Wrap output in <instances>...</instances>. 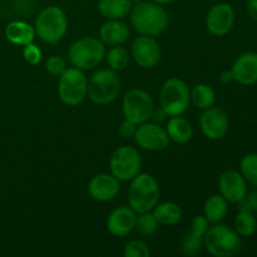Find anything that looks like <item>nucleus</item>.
<instances>
[{"label":"nucleus","instance_id":"1","mask_svg":"<svg viewBox=\"0 0 257 257\" xmlns=\"http://www.w3.org/2000/svg\"><path fill=\"white\" fill-rule=\"evenodd\" d=\"M130 14L131 23L136 32L148 37H155L165 32L170 22L165 8L155 2L137 3Z\"/></svg>","mask_w":257,"mask_h":257},{"label":"nucleus","instance_id":"2","mask_svg":"<svg viewBox=\"0 0 257 257\" xmlns=\"http://www.w3.org/2000/svg\"><path fill=\"white\" fill-rule=\"evenodd\" d=\"M160 200L157 181L148 173H138L132 180L128 190V205L136 213L153 210Z\"/></svg>","mask_w":257,"mask_h":257},{"label":"nucleus","instance_id":"3","mask_svg":"<svg viewBox=\"0 0 257 257\" xmlns=\"http://www.w3.org/2000/svg\"><path fill=\"white\" fill-rule=\"evenodd\" d=\"M206 250L215 257H232L240 253L242 248L241 236L232 228L225 225L208 227L203 236Z\"/></svg>","mask_w":257,"mask_h":257},{"label":"nucleus","instance_id":"4","mask_svg":"<svg viewBox=\"0 0 257 257\" xmlns=\"http://www.w3.org/2000/svg\"><path fill=\"white\" fill-rule=\"evenodd\" d=\"M68 29V20L64 10L59 7H47L38 14L34 30L40 40L57 44L63 39Z\"/></svg>","mask_w":257,"mask_h":257},{"label":"nucleus","instance_id":"5","mask_svg":"<svg viewBox=\"0 0 257 257\" xmlns=\"http://www.w3.org/2000/svg\"><path fill=\"white\" fill-rule=\"evenodd\" d=\"M70 63L80 70L93 69L105 57V45L97 38L85 37L75 40L68 50Z\"/></svg>","mask_w":257,"mask_h":257},{"label":"nucleus","instance_id":"6","mask_svg":"<svg viewBox=\"0 0 257 257\" xmlns=\"http://www.w3.org/2000/svg\"><path fill=\"white\" fill-rule=\"evenodd\" d=\"M191 103V92L187 84L178 78L166 80L161 88L160 104L170 117L182 115Z\"/></svg>","mask_w":257,"mask_h":257},{"label":"nucleus","instance_id":"7","mask_svg":"<svg viewBox=\"0 0 257 257\" xmlns=\"http://www.w3.org/2000/svg\"><path fill=\"white\" fill-rule=\"evenodd\" d=\"M119 90V77L113 69L98 70L88 80L87 95L95 104H109L118 97Z\"/></svg>","mask_w":257,"mask_h":257},{"label":"nucleus","instance_id":"8","mask_svg":"<svg viewBox=\"0 0 257 257\" xmlns=\"http://www.w3.org/2000/svg\"><path fill=\"white\" fill-rule=\"evenodd\" d=\"M58 94L64 104L75 107L84 100L88 94V79L78 68H67L59 77Z\"/></svg>","mask_w":257,"mask_h":257},{"label":"nucleus","instance_id":"9","mask_svg":"<svg viewBox=\"0 0 257 257\" xmlns=\"http://www.w3.org/2000/svg\"><path fill=\"white\" fill-rule=\"evenodd\" d=\"M152 97L142 89H131L123 98V113L125 119L135 124H142L148 122L153 113Z\"/></svg>","mask_w":257,"mask_h":257},{"label":"nucleus","instance_id":"10","mask_svg":"<svg viewBox=\"0 0 257 257\" xmlns=\"http://www.w3.org/2000/svg\"><path fill=\"white\" fill-rule=\"evenodd\" d=\"M112 175L119 181H132L140 173L141 156L135 147L122 146L113 152L109 161Z\"/></svg>","mask_w":257,"mask_h":257},{"label":"nucleus","instance_id":"11","mask_svg":"<svg viewBox=\"0 0 257 257\" xmlns=\"http://www.w3.org/2000/svg\"><path fill=\"white\" fill-rule=\"evenodd\" d=\"M133 137L141 148L147 151H162L167 148L170 143L167 131L156 123L146 122L138 124Z\"/></svg>","mask_w":257,"mask_h":257},{"label":"nucleus","instance_id":"12","mask_svg":"<svg viewBox=\"0 0 257 257\" xmlns=\"http://www.w3.org/2000/svg\"><path fill=\"white\" fill-rule=\"evenodd\" d=\"M131 55L140 67L153 68L161 59V48L158 43L148 35L138 37L131 45Z\"/></svg>","mask_w":257,"mask_h":257},{"label":"nucleus","instance_id":"13","mask_svg":"<svg viewBox=\"0 0 257 257\" xmlns=\"http://www.w3.org/2000/svg\"><path fill=\"white\" fill-rule=\"evenodd\" d=\"M235 24V12L227 3H218L213 5L206 18V25L210 33L217 37L227 34Z\"/></svg>","mask_w":257,"mask_h":257},{"label":"nucleus","instance_id":"14","mask_svg":"<svg viewBox=\"0 0 257 257\" xmlns=\"http://www.w3.org/2000/svg\"><path fill=\"white\" fill-rule=\"evenodd\" d=\"M201 130L210 140H220L228 131V117L220 108H208L200 118Z\"/></svg>","mask_w":257,"mask_h":257},{"label":"nucleus","instance_id":"15","mask_svg":"<svg viewBox=\"0 0 257 257\" xmlns=\"http://www.w3.org/2000/svg\"><path fill=\"white\" fill-rule=\"evenodd\" d=\"M218 188L228 202L238 203L247 196L245 178L236 171H225L218 180Z\"/></svg>","mask_w":257,"mask_h":257},{"label":"nucleus","instance_id":"16","mask_svg":"<svg viewBox=\"0 0 257 257\" xmlns=\"http://www.w3.org/2000/svg\"><path fill=\"white\" fill-rule=\"evenodd\" d=\"M89 195L93 200L99 202H107L117 197L120 191V183L115 176L108 173H99L89 182L88 186Z\"/></svg>","mask_w":257,"mask_h":257},{"label":"nucleus","instance_id":"17","mask_svg":"<svg viewBox=\"0 0 257 257\" xmlns=\"http://www.w3.org/2000/svg\"><path fill=\"white\" fill-rule=\"evenodd\" d=\"M136 212L131 207H118L109 215L107 221L108 231L113 236L124 237L136 227Z\"/></svg>","mask_w":257,"mask_h":257},{"label":"nucleus","instance_id":"18","mask_svg":"<svg viewBox=\"0 0 257 257\" xmlns=\"http://www.w3.org/2000/svg\"><path fill=\"white\" fill-rule=\"evenodd\" d=\"M233 79L242 85L257 83V53L248 52L240 55L232 65Z\"/></svg>","mask_w":257,"mask_h":257},{"label":"nucleus","instance_id":"19","mask_svg":"<svg viewBox=\"0 0 257 257\" xmlns=\"http://www.w3.org/2000/svg\"><path fill=\"white\" fill-rule=\"evenodd\" d=\"M100 40L104 45H120L130 38V28L119 19H109L100 28Z\"/></svg>","mask_w":257,"mask_h":257},{"label":"nucleus","instance_id":"20","mask_svg":"<svg viewBox=\"0 0 257 257\" xmlns=\"http://www.w3.org/2000/svg\"><path fill=\"white\" fill-rule=\"evenodd\" d=\"M5 37L10 43L17 45H27L33 43L35 37V30L28 23L22 20H15L9 23L5 28Z\"/></svg>","mask_w":257,"mask_h":257},{"label":"nucleus","instance_id":"21","mask_svg":"<svg viewBox=\"0 0 257 257\" xmlns=\"http://www.w3.org/2000/svg\"><path fill=\"white\" fill-rule=\"evenodd\" d=\"M167 135L170 140L176 143H186L192 138L193 130L191 123L185 118H181L180 115L172 117L167 123Z\"/></svg>","mask_w":257,"mask_h":257},{"label":"nucleus","instance_id":"22","mask_svg":"<svg viewBox=\"0 0 257 257\" xmlns=\"http://www.w3.org/2000/svg\"><path fill=\"white\" fill-rule=\"evenodd\" d=\"M98 8L107 19H123L132 10V0H99Z\"/></svg>","mask_w":257,"mask_h":257},{"label":"nucleus","instance_id":"23","mask_svg":"<svg viewBox=\"0 0 257 257\" xmlns=\"http://www.w3.org/2000/svg\"><path fill=\"white\" fill-rule=\"evenodd\" d=\"M152 213L157 222L163 226L175 225L182 217L181 207L175 202H163L161 205H156Z\"/></svg>","mask_w":257,"mask_h":257},{"label":"nucleus","instance_id":"24","mask_svg":"<svg viewBox=\"0 0 257 257\" xmlns=\"http://www.w3.org/2000/svg\"><path fill=\"white\" fill-rule=\"evenodd\" d=\"M203 211H205V217L211 223H218L227 215V201L222 195L211 196L206 201Z\"/></svg>","mask_w":257,"mask_h":257},{"label":"nucleus","instance_id":"25","mask_svg":"<svg viewBox=\"0 0 257 257\" xmlns=\"http://www.w3.org/2000/svg\"><path fill=\"white\" fill-rule=\"evenodd\" d=\"M191 100L200 109H208L215 104L216 94L207 84H198L191 92Z\"/></svg>","mask_w":257,"mask_h":257},{"label":"nucleus","instance_id":"26","mask_svg":"<svg viewBox=\"0 0 257 257\" xmlns=\"http://www.w3.org/2000/svg\"><path fill=\"white\" fill-rule=\"evenodd\" d=\"M257 230L255 216L248 211H240L235 218V231L242 237L252 236Z\"/></svg>","mask_w":257,"mask_h":257},{"label":"nucleus","instance_id":"27","mask_svg":"<svg viewBox=\"0 0 257 257\" xmlns=\"http://www.w3.org/2000/svg\"><path fill=\"white\" fill-rule=\"evenodd\" d=\"M105 57H107L108 65L114 72L123 70L127 67L128 63H130V53H128V50L125 48L120 47V45L113 47Z\"/></svg>","mask_w":257,"mask_h":257},{"label":"nucleus","instance_id":"28","mask_svg":"<svg viewBox=\"0 0 257 257\" xmlns=\"http://www.w3.org/2000/svg\"><path fill=\"white\" fill-rule=\"evenodd\" d=\"M138 215L140 216L136 218V230L143 236L153 235L157 231L158 225H160L155 216H153V213L148 211V212L138 213Z\"/></svg>","mask_w":257,"mask_h":257},{"label":"nucleus","instance_id":"29","mask_svg":"<svg viewBox=\"0 0 257 257\" xmlns=\"http://www.w3.org/2000/svg\"><path fill=\"white\" fill-rule=\"evenodd\" d=\"M243 177L257 187V153H250L242 158L240 163Z\"/></svg>","mask_w":257,"mask_h":257},{"label":"nucleus","instance_id":"30","mask_svg":"<svg viewBox=\"0 0 257 257\" xmlns=\"http://www.w3.org/2000/svg\"><path fill=\"white\" fill-rule=\"evenodd\" d=\"M202 245L203 237H200L190 231L183 236L182 242H181V252L185 256H195L196 253L200 252Z\"/></svg>","mask_w":257,"mask_h":257},{"label":"nucleus","instance_id":"31","mask_svg":"<svg viewBox=\"0 0 257 257\" xmlns=\"http://www.w3.org/2000/svg\"><path fill=\"white\" fill-rule=\"evenodd\" d=\"M123 253H124L125 257H150L151 255L147 245L138 240H133L128 242L125 245Z\"/></svg>","mask_w":257,"mask_h":257},{"label":"nucleus","instance_id":"32","mask_svg":"<svg viewBox=\"0 0 257 257\" xmlns=\"http://www.w3.org/2000/svg\"><path fill=\"white\" fill-rule=\"evenodd\" d=\"M45 69L53 77H60L67 70V64H65V60L62 57H59V55H52L47 60V63H45Z\"/></svg>","mask_w":257,"mask_h":257},{"label":"nucleus","instance_id":"33","mask_svg":"<svg viewBox=\"0 0 257 257\" xmlns=\"http://www.w3.org/2000/svg\"><path fill=\"white\" fill-rule=\"evenodd\" d=\"M23 57H24V59L27 60L29 64L37 65L38 63L42 60V52H40V49L37 47V45H34L33 43H30V44L24 45Z\"/></svg>","mask_w":257,"mask_h":257},{"label":"nucleus","instance_id":"34","mask_svg":"<svg viewBox=\"0 0 257 257\" xmlns=\"http://www.w3.org/2000/svg\"><path fill=\"white\" fill-rule=\"evenodd\" d=\"M208 227H210V221H208L205 216H196L192 220V222H191V232L200 236V237H203V236H205Z\"/></svg>","mask_w":257,"mask_h":257},{"label":"nucleus","instance_id":"35","mask_svg":"<svg viewBox=\"0 0 257 257\" xmlns=\"http://www.w3.org/2000/svg\"><path fill=\"white\" fill-rule=\"evenodd\" d=\"M240 211H257V193H251L250 197L246 196L240 202Z\"/></svg>","mask_w":257,"mask_h":257},{"label":"nucleus","instance_id":"36","mask_svg":"<svg viewBox=\"0 0 257 257\" xmlns=\"http://www.w3.org/2000/svg\"><path fill=\"white\" fill-rule=\"evenodd\" d=\"M136 130H137V124H135V123L128 119L120 123L119 125V133L123 138H132L135 136Z\"/></svg>","mask_w":257,"mask_h":257},{"label":"nucleus","instance_id":"37","mask_svg":"<svg viewBox=\"0 0 257 257\" xmlns=\"http://www.w3.org/2000/svg\"><path fill=\"white\" fill-rule=\"evenodd\" d=\"M247 13L253 20H256L257 22V0H248Z\"/></svg>","mask_w":257,"mask_h":257},{"label":"nucleus","instance_id":"38","mask_svg":"<svg viewBox=\"0 0 257 257\" xmlns=\"http://www.w3.org/2000/svg\"><path fill=\"white\" fill-rule=\"evenodd\" d=\"M220 80L222 83H225V84H228V83H231L232 80H235L233 79L232 70H223L220 74Z\"/></svg>","mask_w":257,"mask_h":257},{"label":"nucleus","instance_id":"39","mask_svg":"<svg viewBox=\"0 0 257 257\" xmlns=\"http://www.w3.org/2000/svg\"><path fill=\"white\" fill-rule=\"evenodd\" d=\"M166 117H167V114H166L165 110H163L162 108H161L160 110H156V112L153 110L152 115H151V118H153V120H155V122H158V123H161L162 120H165Z\"/></svg>","mask_w":257,"mask_h":257},{"label":"nucleus","instance_id":"40","mask_svg":"<svg viewBox=\"0 0 257 257\" xmlns=\"http://www.w3.org/2000/svg\"><path fill=\"white\" fill-rule=\"evenodd\" d=\"M151 2H155L157 4H170V3L176 2V0H151Z\"/></svg>","mask_w":257,"mask_h":257},{"label":"nucleus","instance_id":"41","mask_svg":"<svg viewBox=\"0 0 257 257\" xmlns=\"http://www.w3.org/2000/svg\"><path fill=\"white\" fill-rule=\"evenodd\" d=\"M132 2H136V3H140V2H142V0H132Z\"/></svg>","mask_w":257,"mask_h":257}]
</instances>
